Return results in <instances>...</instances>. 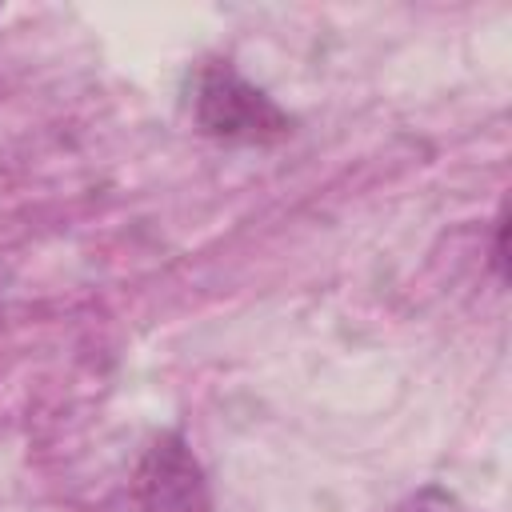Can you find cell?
Masks as SVG:
<instances>
[{"mask_svg": "<svg viewBox=\"0 0 512 512\" xmlns=\"http://www.w3.org/2000/svg\"><path fill=\"white\" fill-rule=\"evenodd\" d=\"M192 120L204 136L224 144H272L292 132V116L228 60H204L192 72Z\"/></svg>", "mask_w": 512, "mask_h": 512, "instance_id": "obj_1", "label": "cell"}, {"mask_svg": "<svg viewBox=\"0 0 512 512\" xmlns=\"http://www.w3.org/2000/svg\"><path fill=\"white\" fill-rule=\"evenodd\" d=\"M140 500L148 512H204V480L180 436H164L144 456Z\"/></svg>", "mask_w": 512, "mask_h": 512, "instance_id": "obj_2", "label": "cell"}, {"mask_svg": "<svg viewBox=\"0 0 512 512\" xmlns=\"http://www.w3.org/2000/svg\"><path fill=\"white\" fill-rule=\"evenodd\" d=\"M400 512H460V508H456V500L444 496L440 488H424V492H416Z\"/></svg>", "mask_w": 512, "mask_h": 512, "instance_id": "obj_3", "label": "cell"}, {"mask_svg": "<svg viewBox=\"0 0 512 512\" xmlns=\"http://www.w3.org/2000/svg\"><path fill=\"white\" fill-rule=\"evenodd\" d=\"M504 232H508V220L500 216V220H496V256H492V260H496V272H500V276H504V264H508V256H504Z\"/></svg>", "mask_w": 512, "mask_h": 512, "instance_id": "obj_4", "label": "cell"}]
</instances>
